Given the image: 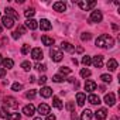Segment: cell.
I'll return each mask as SVG.
<instances>
[{"label":"cell","instance_id":"cell-27","mask_svg":"<svg viewBox=\"0 0 120 120\" xmlns=\"http://www.w3.org/2000/svg\"><path fill=\"white\" fill-rule=\"evenodd\" d=\"M34 14H35L34 7H28V9H26V11H24V16H26V17H33Z\"/></svg>","mask_w":120,"mask_h":120},{"label":"cell","instance_id":"cell-14","mask_svg":"<svg viewBox=\"0 0 120 120\" xmlns=\"http://www.w3.org/2000/svg\"><path fill=\"white\" fill-rule=\"evenodd\" d=\"M93 65L96 67V68H102L103 67V56L102 55H96L95 58H93Z\"/></svg>","mask_w":120,"mask_h":120},{"label":"cell","instance_id":"cell-32","mask_svg":"<svg viewBox=\"0 0 120 120\" xmlns=\"http://www.w3.org/2000/svg\"><path fill=\"white\" fill-rule=\"evenodd\" d=\"M16 33H17L19 35L26 34V27H24V26H19V27H17V30H16Z\"/></svg>","mask_w":120,"mask_h":120},{"label":"cell","instance_id":"cell-11","mask_svg":"<svg viewBox=\"0 0 120 120\" xmlns=\"http://www.w3.org/2000/svg\"><path fill=\"white\" fill-rule=\"evenodd\" d=\"M4 11H6V16H7V17H10V16H11V17H13V20H19V19H20L19 13H16V10H14V9H11V7H6V10H4Z\"/></svg>","mask_w":120,"mask_h":120},{"label":"cell","instance_id":"cell-8","mask_svg":"<svg viewBox=\"0 0 120 120\" xmlns=\"http://www.w3.org/2000/svg\"><path fill=\"white\" fill-rule=\"evenodd\" d=\"M105 103H106L107 106H114V103H116L114 93H107V95H105Z\"/></svg>","mask_w":120,"mask_h":120},{"label":"cell","instance_id":"cell-5","mask_svg":"<svg viewBox=\"0 0 120 120\" xmlns=\"http://www.w3.org/2000/svg\"><path fill=\"white\" fill-rule=\"evenodd\" d=\"M102 19H103V16H102V13H100L99 10L92 11V14H90V21H92V23H100Z\"/></svg>","mask_w":120,"mask_h":120},{"label":"cell","instance_id":"cell-37","mask_svg":"<svg viewBox=\"0 0 120 120\" xmlns=\"http://www.w3.org/2000/svg\"><path fill=\"white\" fill-rule=\"evenodd\" d=\"M28 51H30V45H28V44H24V45L21 47V54H23V55H26Z\"/></svg>","mask_w":120,"mask_h":120},{"label":"cell","instance_id":"cell-50","mask_svg":"<svg viewBox=\"0 0 120 120\" xmlns=\"http://www.w3.org/2000/svg\"><path fill=\"white\" fill-rule=\"evenodd\" d=\"M2 31H3V26L0 24V34H2Z\"/></svg>","mask_w":120,"mask_h":120},{"label":"cell","instance_id":"cell-15","mask_svg":"<svg viewBox=\"0 0 120 120\" xmlns=\"http://www.w3.org/2000/svg\"><path fill=\"white\" fill-rule=\"evenodd\" d=\"M40 93H41L42 98H49V96H52V89L48 88V86H44V88H41Z\"/></svg>","mask_w":120,"mask_h":120},{"label":"cell","instance_id":"cell-17","mask_svg":"<svg viewBox=\"0 0 120 120\" xmlns=\"http://www.w3.org/2000/svg\"><path fill=\"white\" fill-rule=\"evenodd\" d=\"M76 102H78V105H79V106H83V105H85V102H86V96H85V93L78 92V93H76Z\"/></svg>","mask_w":120,"mask_h":120},{"label":"cell","instance_id":"cell-1","mask_svg":"<svg viewBox=\"0 0 120 120\" xmlns=\"http://www.w3.org/2000/svg\"><path fill=\"white\" fill-rule=\"evenodd\" d=\"M96 45L100 47V48H112L114 45V41L110 35L107 34H102L100 37L96 38Z\"/></svg>","mask_w":120,"mask_h":120},{"label":"cell","instance_id":"cell-36","mask_svg":"<svg viewBox=\"0 0 120 120\" xmlns=\"http://www.w3.org/2000/svg\"><path fill=\"white\" fill-rule=\"evenodd\" d=\"M90 37H92V35H90L89 33H83V34L81 35V40H82V41H89Z\"/></svg>","mask_w":120,"mask_h":120},{"label":"cell","instance_id":"cell-2","mask_svg":"<svg viewBox=\"0 0 120 120\" xmlns=\"http://www.w3.org/2000/svg\"><path fill=\"white\" fill-rule=\"evenodd\" d=\"M3 103H4L6 107H11V109H17L19 107V100L14 99L13 96H6L3 99Z\"/></svg>","mask_w":120,"mask_h":120},{"label":"cell","instance_id":"cell-41","mask_svg":"<svg viewBox=\"0 0 120 120\" xmlns=\"http://www.w3.org/2000/svg\"><path fill=\"white\" fill-rule=\"evenodd\" d=\"M67 109H68L69 112H74V109H75V105H74V102H68V103H67Z\"/></svg>","mask_w":120,"mask_h":120},{"label":"cell","instance_id":"cell-25","mask_svg":"<svg viewBox=\"0 0 120 120\" xmlns=\"http://www.w3.org/2000/svg\"><path fill=\"white\" fill-rule=\"evenodd\" d=\"M3 65H4V68L10 69V68H13V67H14V62H13V59L6 58V59H3Z\"/></svg>","mask_w":120,"mask_h":120},{"label":"cell","instance_id":"cell-16","mask_svg":"<svg viewBox=\"0 0 120 120\" xmlns=\"http://www.w3.org/2000/svg\"><path fill=\"white\" fill-rule=\"evenodd\" d=\"M41 41H42V44H44V45H47V47H51V45H54V38H52V37L42 35V37H41Z\"/></svg>","mask_w":120,"mask_h":120},{"label":"cell","instance_id":"cell-9","mask_svg":"<svg viewBox=\"0 0 120 120\" xmlns=\"http://www.w3.org/2000/svg\"><path fill=\"white\" fill-rule=\"evenodd\" d=\"M34 112H35V107H34V105H26L24 107H23V113L26 114V116H33L34 114Z\"/></svg>","mask_w":120,"mask_h":120},{"label":"cell","instance_id":"cell-29","mask_svg":"<svg viewBox=\"0 0 120 120\" xmlns=\"http://www.w3.org/2000/svg\"><path fill=\"white\" fill-rule=\"evenodd\" d=\"M4 120H20V114L19 113H13V114H9Z\"/></svg>","mask_w":120,"mask_h":120},{"label":"cell","instance_id":"cell-21","mask_svg":"<svg viewBox=\"0 0 120 120\" xmlns=\"http://www.w3.org/2000/svg\"><path fill=\"white\" fill-rule=\"evenodd\" d=\"M26 26H27L30 30H37V27H38V23H37L35 20L30 19V20H27V21H26Z\"/></svg>","mask_w":120,"mask_h":120},{"label":"cell","instance_id":"cell-18","mask_svg":"<svg viewBox=\"0 0 120 120\" xmlns=\"http://www.w3.org/2000/svg\"><path fill=\"white\" fill-rule=\"evenodd\" d=\"M38 26L41 27V30H51V27H52V26H51V23H49L47 19H42V20L40 21V24H38Z\"/></svg>","mask_w":120,"mask_h":120},{"label":"cell","instance_id":"cell-31","mask_svg":"<svg viewBox=\"0 0 120 120\" xmlns=\"http://www.w3.org/2000/svg\"><path fill=\"white\" fill-rule=\"evenodd\" d=\"M11 89H13L14 92H20V90L23 89V85H21V83H19V82H16V83H13Z\"/></svg>","mask_w":120,"mask_h":120},{"label":"cell","instance_id":"cell-34","mask_svg":"<svg viewBox=\"0 0 120 120\" xmlns=\"http://www.w3.org/2000/svg\"><path fill=\"white\" fill-rule=\"evenodd\" d=\"M81 76H82V78H88V76H90V71L86 69V68H83V69L81 71Z\"/></svg>","mask_w":120,"mask_h":120},{"label":"cell","instance_id":"cell-35","mask_svg":"<svg viewBox=\"0 0 120 120\" xmlns=\"http://www.w3.org/2000/svg\"><path fill=\"white\" fill-rule=\"evenodd\" d=\"M35 95H37V92H35L34 89H31V90H28V92L26 93V96H27L28 99H34V98H35Z\"/></svg>","mask_w":120,"mask_h":120},{"label":"cell","instance_id":"cell-26","mask_svg":"<svg viewBox=\"0 0 120 120\" xmlns=\"http://www.w3.org/2000/svg\"><path fill=\"white\" fill-rule=\"evenodd\" d=\"M52 105H54L56 109H62V106H64V105H62V102H61V99L56 98V96H55V98H52Z\"/></svg>","mask_w":120,"mask_h":120},{"label":"cell","instance_id":"cell-38","mask_svg":"<svg viewBox=\"0 0 120 120\" xmlns=\"http://www.w3.org/2000/svg\"><path fill=\"white\" fill-rule=\"evenodd\" d=\"M35 69L40 71V72H44V71L47 69V67H45L44 64H37V65H35Z\"/></svg>","mask_w":120,"mask_h":120},{"label":"cell","instance_id":"cell-39","mask_svg":"<svg viewBox=\"0 0 120 120\" xmlns=\"http://www.w3.org/2000/svg\"><path fill=\"white\" fill-rule=\"evenodd\" d=\"M64 79H65V78H62L61 75H55V76L52 78V81H54V82H56V83H59V82H62Z\"/></svg>","mask_w":120,"mask_h":120},{"label":"cell","instance_id":"cell-30","mask_svg":"<svg viewBox=\"0 0 120 120\" xmlns=\"http://www.w3.org/2000/svg\"><path fill=\"white\" fill-rule=\"evenodd\" d=\"M100 79H102L103 82H106V83H107V82H109V83L112 82V76H110V75H107V74H103V75H100Z\"/></svg>","mask_w":120,"mask_h":120},{"label":"cell","instance_id":"cell-23","mask_svg":"<svg viewBox=\"0 0 120 120\" xmlns=\"http://www.w3.org/2000/svg\"><path fill=\"white\" fill-rule=\"evenodd\" d=\"M61 48L65 49L67 52H74V49H75V47H74L72 44H69V42H62V44H61Z\"/></svg>","mask_w":120,"mask_h":120},{"label":"cell","instance_id":"cell-10","mask_svg":"<svg viewBox=\"0 0 120 120\" xmlns=\"http://www.w3.org/2000/svg\"><path fill=\"white\" fill-rule=\"evenodd\" d=\"M52 9H54L55 11H65V10H67V4H65L64 2H56V3L52 4Z\"/></svg>","mask_w":120,"mask_h":120},{"label":"cell","instance_id":"cell-33","mask_svg":"<svg viewBox=\"0 0 120 120\" xmlns=\"http://www.w3.org/2000/svg\"><path fill=\"white\" fill-rule=\"evenodd\" d=\"M21 68H23L24 71H30V69H31V64H30L28 61H24V62L21 64Z\"/></svg>","mask_w":120,"mask_h":120},{"label":"cell","instance_id":"cell-48","mask_svg":"<svg viewBox=\"0 0 120 120\" xmlns=\"http://www.w3.org/2000/svg\"><path fill=\"white\" fill-rule=\"evenodd\" d=\"M100 92H106V88L105 86H100Z\"/></svg>","mask_w":120,"mask_h":120},{"label":"cell","instance_id":"cell-45","mask_svg":"<svg viewBox=\"0 0 120 120\" xmlns=\"http://www.w3.org/2000/svg\"><path fill=\"white\" fill-rule=\"evenodd\" d=\"M47 120H55V116L54 114H47Z\"/></svg>","mask_w":120,"mask_h":120},{"label":"cell","instance_id":"cell-22","mask_svg":"<svg viewBox=\"0 0 120 120\" xmlns=\"http://www.w3.org/2000/svg\"><path fill=\"white\" fill-rule=\"evenodd\" d=\"M92 112L89 110V109H86V110H83L82 112V114H81V120H90L92 119Z\"/></svg>","mask_w":120,"mask_h":120},{"label":"cell","instance_id":"cell-19","mask_svg":"<svg viewBox=\"0 0 120 120\" xmlns=\"http://www.w3.org/2000/svg\"><path fill=\"white\" fill-rule=\"evenodd\" d=\"M38 112H40V114H49V106L45 103H41L38 106Z\"/></svg>","mask_w":120,"mask_h":120},{"label":"cell","instance_id":"cell-3","mask_svg":"<svg viewBox=\"0 0 120 120\" xmlns=\"http://www.w3.org/2000/svg\"><path fill=\"white\" fill-rule=\"evenodd\" d=\"M49 55H51V59H52V61H55V62H59V61H61V59L64 58L62 52H61V51H58L56 48H52V49L49 51Z\"/></svg>","mask_w":120,"mask_h":120},{"label":"cell","instance_id":"cell-12","mask_svg":"<svg viewBox=\"0 0 120 120\" xmlns=\"http://www.w3.org/2000/svg\"><path fill=\"white\" fill-rule=\"evenodd\" d=\"M96 89V82L95 81H86L85 82V90L86 92H93Z\"/></svg>","mask_w":120,"mask_h":120},{"label":"cell","instance_id":"cell-6","mask_svg":"<svg viewBox=\"0 0 120 120\" xmlns=\"http://www.w3.org/2000/svg\"><path fill=\"white\" fill-rule=\"evenodd\" d=\"M31 56L35 59V61H40V59L44 58V52L41 51V48H34V49L31 51Z\"/></svg>","mask_w":120,"mask_h":120},{"label":"cell","instance_id":"cell-7","mask_svg":"<svg viewBox=\"0 0 120 120\" xmlns=\"http://www.w3.org/2000/svg\"><path fill=\"white\" fill-rule=\"evenodd\" d=\"M2 23H3V27H6V28H13V26H14V20L7 16H4L2 19Z\"/></svg>","mask_w":120,"mask_h":120},{"label":"cell","instance_id":"cell-51","mask_svg":"<svg viewBox=\"0 0 120 120\" xmlns=\"http://www.w3.org/2000/svg\"><path fill=\"white\" fill-rule=\"evenodd\" d=\"M34 120H42V119H41V117H35Z\"/></svg>","mask_w":120,"mask_h":120},{"label":"cell","instance_id":"cell-13","mask_svg":"<svg viewBox=\"0 0 120 120\" xmlns=\"http://www.w3.org/2000/svg\"><path fill=\"white\" fill-rule=\"evenodd\" d=\"M106 116H107V110H106V109H99V110L95 113V117H96L98 120H105Z\"/></svg>","mask_w":120,"mask_h":120},{"label":"cell","instance_id":"cell-40","mask_svg":"<svg viewBox=\"0 0 120 120\" xmlns=\"http://www.w3.org/2000/svg\"><path fill=\"white\" fill-rule=\"evenodd\" d=\"M59 72H61V74H71V68L61 67V68H59Z\"/></svg>","mask_w":120,"mask_h":120},{"label":"cell","instance_id":"cell-47","mask_svg":"<svg viewBox=\"0 0 120 120\" xmlns=\"http://www.w3.org/2000/svg\"><path fill=\"white\" fill-rule=\"evenodd\" d=\"M71 119H72V120H79V119H78V117H76V114H75V113H74V114H72V117H71Z\"/></svg>","mask_w":120,"mask_h":120},{"label":"cell","instance_id":"cell-20","mask_svg":"<svg viewBox=\"0 0 120 120\" xmlns=\"http://www.w3.org/2000/svg\"><path fill=\"white\" fill-rule=\"evenodd\" d=\"M107 69L109 71H116L117 69V61L114 58H110L109 59V62H107Z\"/></svg>","mask_w":120,"mask_h":120},{"label":"cell","instance_id":"cell-43","mask_svg":"<svg viewBox=\"0 0 120 120\" xmlns=\"http://www.w3.org/2000/svg\"><path fill=\"white\" fill-rule=\"evenodd\" d=\"M7 116H9V114L6 113V110H4V109H0V117H2V119H6Z\"/></svg>","mask_w":120,"mask_h":120},{"label":"cell","instance_id":"cell-28","mask_svg":"<svg viewBox=\"0 0 120 120\" xmlns=\"http://www.w3.org/2000/svg\"><path fill=\"white\" fill-rule=\"evenodd\" d=\"M82 64H83L85 67H88V65H90V64H92V59H90V56H88V55H85V56L82 58Z\"/></svg>","mask_w":120,"mask_h":120},{"label":"cell","instance_id":"cell-49","mask_svg":"<svg viewBox=\"0 0 120 120\" xmlns=\"http://www.w3.org/2000/svg\"><path fill=\"white\" fill-rule=\"evenodd\" d=\"M0 64H3V56L0 55Z\"/></svg>","mask_w":120,"mask_h":120},{"label":"cell","instance_id":"cell-4","mask_svg":"<svg viewBox=\"0 0 120 120\" xmlns=\"http://www.w3.org/2000/svg\"><path fill=\"white\" fill-rule=\"evenodd\" d=\"M78 4H79V7H81L82 10H90V9H93L98 3H96V2H78Z\"/></svg>","mask_w":120,"mask_h":120},{"label":"cell","instance_id":"cell-42","mask_svg":"<svg viewBox=\"0 0 120 120\" xmlns=\"http://www.w3.org/2000/svg\"><path fill=\"white\" fill-rule=\"evenodd\" d=\"M47 79H48L47 76H41V78L38 79V83H40V85H45V82H47Z\"/></svg>","mask_w":120,"mask_h":120},{"label":"cell","instance_id":"cell-24","mask_svg":"<svg viewBox=\"0 0 120 120\" xmlns=\"http://www.w3.org/2000/svg\"><path fill=\"white\" fill-rule=\"evenodd\" d=\"M88 100H89V103H92V105H99V103H100V99H99V96H96V95H89Z\"/></svg>","mask_w":120,"mask_h":120},{"label":"cell","instance_id":"cell-46","mask_svg":"<svg viewBox=\"0 0 120 120\" xmlns=\"http://www.w3.org/2000/svg\"><path fill=\"white\" fill-rule=\"evenodd\" d=\"M76 51H78V52H83V48H82V47H78Z\"/></svg>","mask_w":120,"mask_h":120},{"label":"cell","instance_id":"cell-44","mask_svg":"<svg viewBox=\"0 0 120 120\" xmlns=\"http://www.w3.org/2000/svg\"><path fill=\"white\" fill-rule=\"evenodd\" d=\"M4 75H6V69H4V68H3V69H0V78H3Z\"/></svg>","mask_w":120,"mask_h":120}]
</instances>
